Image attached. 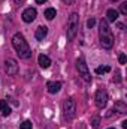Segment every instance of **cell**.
Listing matches in <instances>:
<instances>
[{
	"mask_svg": "<svg viewBox=\"0 0 127 129\" xmlns=\"http://www.w3.org/2000/svg\"><path fill=\"white\" fill-rule=\"evenodd\" d=\"M94 101H96V107H97V108H105L106 104H108V92H106L103 87L97 89Z\"/></svg>",
	"mask_w": 127,
	"mask_h": 129,
	"instance_id": "8992f818",
	"label": "cell"
},
{
	"mask_svg": "<svg viewBox=\"0 0 127 129\" xmlns=\"http://www.w3.org/2000/svg\"><path fill=\"white\" fill-rule=\"evenodd\" d=\"M126 60H127L126 54H124V53H121V54L118 56V62H120V63H121V64H124V63H126Z\"/></svg>",
	"mask_w": 127,
	"mask_h": 129,
	"instance_id": "44dd1931",
	"label": "cell"
},
{
	"mask_svg": "<svg viewBox=\"0 0 127 129\" xmlns=\"http://www.w3.org/2000/svg\"><path fill=\"white\" fill-rule=\"evenodd\" d=\"M112 2H117V0H112Z\"/></svg>",
	"mask_w": 127,
	"mask_h": 129,
	"instance_id": "83f0119b",
	"label": "cell"
},
{
	"mask_svg": "<svg viewBox=\"0 0 127 129\" xmlns=\"http://www.w3.org/2000/svg\"><path fill=\"white\" fill-rule=\"evenodd\" d=\"M118 15H120V12L117 9H108V12H106V21L108 23H115L117 18H118Z\"/></svg>",
	"mask_w": 127,
	"mask_h": 129,
	"instance_id": "7c38bea8",
	"label": "cell"
},
{
	"mask_svg": "<svg viewBox=\"0 0 127 129\" xmlns=\"http://www.w3.org/2000/svg\"><path fill=\"white\" fill-rule=\"evenodd\" d=\"M109 71H111L109 66H100V68L96 69V74H106V72H109Z\"/></svg>",
	"mask_w": 127,
	"mask_h": 129,
	"instance_id": "e0dca14e",
	"label": "cell"
},
{
	"mask_svg": "<svg viewBox=\"0 0 127 129\" xmlns=\"http://www.w3.org/2000/svg\"><path fill=\"white\" fill-rule=\"evenodd\" d=\"M12 45H14V48H15L17 54L20 56V59L27 60V59H30V57H32V50H30V47H29V44H27L26 38H24L21 33L14 35V38H12Z\"/></svg>",
	"mask_w": 127,
	"mask_h": 129,
	"instance_id": "6da1fadb",
	"label": "cell"
},
{
	"mask_svg": "<svg viewBox=\"0 0 127 129\" xmlns=\"http://www.w3.org/2000/svg\"><path fill=\"white\" fill-rule=\"evenodd\" d=\"M114 81H115V83H120V81H121V77H120V71H117V72H115V78H114Z\"/></svg>",
	"mask_w": 127,
	"mask_h": 129,
	"instance_id": "7402d4cb",
	"label": "cell"
},
{
	"mask_svg": "<svg viewBox=\"0 0 127 129\" xmlns=\"http://www.w3.org/2000/svg\"><path fill=\"white\" fill-rule=\"evenodd\" d=\"M46 89H48V92H49L51 95L58 93L60 89H61V83H60V81H48V83H46Z\"/></svg>",
	"mask_w": 127,
	"mask_h": 129,
	"instance_id": "9c48e42d",
	"label": "cell"
},
{
	"mask_svg": "<svg viewBox=\"0 0 127 129\" xmlns=\"http://www.w3.org/2000/svg\"><path fill=\"white\" fill-rule=\"evenodd\" d=\"M14 2H15V3H17V5H23V3H24V2H26V0H14Z\"/></svg>",
	"mask_w": 127,
	"mask_h": 129,
	"instance_id": "cb8c5ba5",
	"label": "cell"
},
{
	"mask_svg": "<svg viewBox=\"0 0 127 129\" xmlns=\"http://www.w3.org/2000/svg\"><path fill=\"white\" fill-rule=\"evenodd\" d=\"M94 26H96V18H93V17H91V18L87 21V27H88V29H93Z\"/></svg>",
	"mask_w": 127,
	"mask_h": 129,
	"instance_id": "ffe728a7",
	"label": "cell"
},
{
	"mask_svg": "<svg viewBox=\"0 0 127 129\" xmlns=\"http://www.w3.org/2000/svg\"><path fill=\"white\" fill-rule=\"evenodd\" d=\"M78 30H79V15L76 12H72L69 20H67V29H66L67 41H73Z\"/></svg>",
	"mask_w": 127,
	"mask_h": 129,
	"instance_id": "3957f363",
	"label": "cell"
},
{
	"mask_svg": "<svg viewBox=\"0 0 127 129\" xmlns=\"http://www.w3.org/2000/svg\"><path fill=\"white\" fill-rule=\"evenodd\" d=\"M120 12H121L123 15H127V2H124V3L120 5Z\"/></svg>",
	"mask_w": 127,
	"mask_h": 129,
	"instance_id": "d6986e66",
	"label": "cell"
},
{
	"mask_svg": "<svg viewBox=\"0 0 127 129\" xmlns=\"http://www.w3.org/2000/svg\"><path fill=\"white\" fill-rule=\"evenodd\" d=\"M36 15H37V11L34 8H27L24 12H23V21L24 23H33L36 20Z\"/></svg>",
	"mask_w": 127,
	"mask_h": 129,
	"instance_id": "ba28073f",
	"label": "cell"
},
{
	"mask_svg": "<svg viewBox=\"0 0 127 129\" xmlns=\"http://www.w3.org/2000/svg\"><path fill=\"white\" fill-rule=\"evenodd\" d=\"M108 129H115V128H108Z\"/></svg>",
	"mask_w": 127,
	"mask_h": 129,
	"instance_id": "4316f807",
	"label": "cell"
},
{
	"mask_svg": "<svg viewBox=\"0 0 127 129\" xmlns=\"http://www.w3.org/2000/svg\"><path fill=\"white\" fill-rule=\"evenodd\" d=\"M115 113H120V114H126L127 113V105L124 101H117L115 102V107H114Z\"/></svg>",
	"mask_w": 127,
	"mask_h": 129,
	"instance_id": "4fadbf2b",
	"label": "cell"
},
{
	"mask_svg": "<svg viewBox=\"0 0 127 129\" xmlns=\"http://www.w3.org/2000/svg\"><path fill=\"white\" fill-rule=\"evenodd\" d=\"M64 3H66V5H72V3H73V2H75V0H63Z\"/></svg>",
	"mask_w": 127,
	"mask_h": 129,
	"instance_id": "d4e9b609",
	"label": "cell"
},
{
	"mask_svg": "<svg viewBox=\"0 0 127 129\" xmlns=\"http://www.w3.org/2000/svg\"><path fill=\"white\" fill-rule=\"evenodd\" d=\"M99 38H100V44H102L103 48H106V50L112 48V45H114V35L111 32L106 20H102L100 24H99Z\"/></svg>",
	"mask_w": 127,
	"mask_h": 129,
	"instance_id": "7a4b0ae2",
	"label": "cell"
},
{
	"mask_svg": "<svg viewBox=\"0 0 127 129\" xmlns=\"http://www.w3.org/2000/svg\"><path fill=\"white\" fill-rule=\"evenodd\" d=\"M76 116V101L73 98H66L63 102V117L66 120H72Z\"/></svg>",
	"mask_w": 127,
	"mask_h": 129,
	"instance_id": "277c9868",
	"label": "cell"
},
{
	"mask_svg": "<svg viewBox=\"0 0 127 129\" xmlns=\"http://www.w3.org/2000/svg\"><path fill=\"white\" fill-rule=\"evenodd\" d=\"M0 113H2V116H5V117H8V116L11 114V107H9L8 101H0Z\"/></svg>",
	"mask_w": 127,
	"mask_h": 129,
	"instance_id": "5bb4252c",
	"label": "cell"
},
{
	"mask_svg": "<svg viewBox=\"0 0 127 129\" xmlns=\"http://www.w3.org/2000/svg\"><path fill=\"white\" fill-rule=\"evenodd\" d=\"M91 125H93L94 129H97L100 126V119H99V117H93V119H91Z\"/></svg>",
	"mask_w": 127,
	"mask_h": 129,
	"instance_id": "ac0fdd59",
	"label": "cell"
},
{
	"mask_svg": "<svg viewBox=\"0 0 127 129\" xmlns=\"http://www.w3.org/2000/svg\"><path fill=\"white\" fill-rule=\"evenodd\" d=\"M76 69H78V72H79V77H82V80H84L85 83H91V74H90V71H88V66L85 63L84 57H79V59L76 60Z\"/></svg>",
	"mask_w": 127,
	"mask_h": 129,
	"instance_id": "5b68a950",
	"label": "cell"
},
{
	"mask_svg": "<svg viewBox=\"0 0 127 129\" xmlns=\"http://www.w3.org/2000/svg\"><path fill=\"white\" fill-rule=\"evenodd\" d=\"M55 15H57V11H55L54 8H48V9L45 11V18H46V20H49V21H51V20H54V17H55Z\"/></svg>",
	"mask_w": 127,
	"mask_h": 129,
	"instance_id": "9a60e30c",
	"label": "cell"
},
{
	"mask_svg": "<svg viewBox=\"0 0 127 129\" xmlns=\"http://www.w3.org/2000/svg\"><path fill=\"white\" fill-rule=\"evenodd\" d=\"M46 2H48V0H36L37 5H43V3H46Z\"/></svg>",
	"mask_w": 127,
	"mask_h": 129,
	"instance_id": "603a6c76",
	"label": "cell"
},
{
	"mask_svg": "<svg viewBox=\"0 0 127 129\" xmlns=\"http://www.w3.org/2000/svg\"><path fill=\"white\" fill-rule=\"evenodd\" d=\"M5 71L8 75H15L18 72V63L15 59H6L5 60Z\"/></svg>",
	"mask_w": 127,
	"mask_h": 129,
	"instance_id": "52a82bcc",
	"label": "cell"
},
{
	"mask_svg": "<svg viewBox=\"0 0 127 129\" xmlns=\"http://www.w3.org/2000/svg\"><path fill=\"white\" fill-rule=\"evenodd\" d=\"M121 126H123V129H127V120H124V122L121 123Z\"/></svg>",
	"mask_w": 127,
	"mask_h": 129,
	"instance_id": "484cf974",
	"label": "cell"
},
{
	"mask_svg": "<svg viewBox=\"0 0 127 129\" xmlns=\"http://www.w3.org/2000/svg\"><path fill=\"white\" fill-rule=\"evenodd\" d=\"M48 35V27L46 26H39L37 29H36V33H34V36H36V39L37 41H43V38Z\"/></svg>",
	"mask_w": 127,
	"mask_h": 129,
	"instance_id": "8fae6325",
	"label": "cell"
},
{
	"mask_svg": "<svg viewBox=\"0 0 127 129\" xmlns=\"http://www.w3.org/2000/svg\"><path fill=\"white\" fill-rule=\"evenodd\" d=\"M37 63H39V66H40L42 69H48V68L51 66V59H49L48 56H45V54H40V56L37 57Z\"/></svg>",
	"mask_w": 127,
	"mask_h": 129,
	"instance_id": "30bf717a",
	"label": "cell"
},
{
	"mask_svg": "<svg viewBox=\"0 0 127 129\" xmlns=\"http://www.w3.org/2000/svg\"><path fill=\"white\" fill-rule=\"evenodd\" d=\"M20 129H33V125L30 120H24L21 125H20Z\"/></svg>",
	"mask_w": 127,
	"mask_h": 129,
	"instance_id": "2e32d148",
	"label": "cell"
}]
</instances>
